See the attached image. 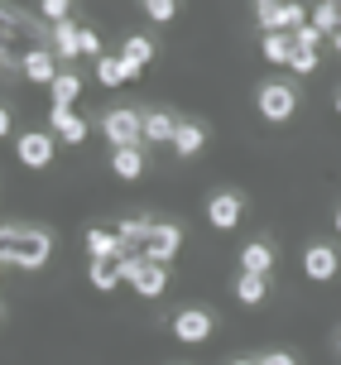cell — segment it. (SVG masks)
Returning a JSON list of instances; mask_svg holds the SVG:
<instances>
[{"mask_svg": "<svg viewBox=\"0 0 341 365\" xmlns=\"http://www.w3.org/2000/svg\"><path fill=\"white\" fill-rule=\"evenodd\" d=\"M0 255H5V264H15V269H44L49 255H54V240H49L44 226H15L10 221L0 231Z\"/></svg>", "mask_w": 341, "mask_h": 365, "instance_id": "1", "label": "cell"}, {"mask_svg": "<svg viewBox=\"0 0 341 365\" xmlns=\"http://www.w3.org/2000/svg\"><path fill=\"white\" fill-rule=\"evenodd\" d=\"M116 264H121V279H126V284L140 293V298H159V293L168 289V274H163V264H154V259L135 255V250H126V255L116 259Z\"/></svg>", "mask_w": 341, "mask_h": 365, "instance_id": "2", "label": "cell"}, {"mask_svg": "<svg viewBox=\"0 0 341 365\" xmlns=\"http://www.w3.org/2000/svg\"><path fill=\"white\" fill-rule=\"evenodd\" d=\"M255 106H260V115L270 125H284V120H293V110H298V91H293V82H260Z\"/></svg>", "mask_w": 341, "mask_h": 365, "instance_id": "3", "label": "cell"}, {"mask_svg": "<svg viewBox=\"0 0 341 365\" xmlns=\"http://www.w3.org/2000/svg\"><path fill=\"white\" fill-rule=\"evenodd\" d=\"M101 135H106L116 149L140 145V140H144V115H140V110H130V106H116V110L101 115Z\"/></svg>", "mask_w": 341, "mask_h": 365, "instance_id": "4", "label": "cell"}, {"mask_svg": "<svg viewBox=\"0 0 341 365\" xmlns=\"http://www.w3.org/2000/svg\"><path fill=\"white\" fill-rule=\"evenodd\" d=\"M255 19H260L265 34H293V29L307 24V5H298V0H274V5H260Z\"/></svg>", "mask_w": 341, "mask_h": 365, "instance_id": "5", "label": "cell"}, {"mask_svg": "<svg viewBox=\"0 0 341 365\" xmlns=\"http://www.w3.org/2000/svg\"><path fill=\"white\" fill-rule=\"evenodd\" d=\"M54 149H58V135H44V130H24L15 140V154L24 168H49L54 164Z\"/></svg>", "mask_w": 341, "mask_h": 365, "instance_id": "6", "label": "cell"}, {"mask_svg": "<svg viewBox=\"0 0 341 365\" xmlns=\"http://www.w3.org/2000/svg\"><path fill=\"white\" fill-rule=\"evenodd\" d=\"M212 331H216V312H207V308H183V312H173V336H178V341H188V346L207 341Z\"/></svg>", "mask_w": 341, "mask_h": 365, "instance_id": "7", "label": "cell"}, {"mask_svg": "<svg viewBox=\"0 0 341 365\" xmlns=\"http://www.w3.org/2000/svg\"><path fill=\"white\" fill-rule=\"evenodd\" d=\"M303 274L312 279V284H332V279L341 274V255L327 245V240H312V245L303 250Z\"/></svg>", "mask_w": 341, "mask_h": 365, "instance_id": "8", "label": "cell"}, {"mask_svg": "<svg viewBox=\"0 0 341 365\" xmlns=\"http://www.w3.org/2000/svg\"><path fill=\"white\" fill-rule=\"evenodd\" d=\"M178 245H183V226H173V221H154V231H149V240H144V259L168 264V259L178 255Z\"/></svg>", "mask_w": 341, "mask_h": 365, "instance_id": "9", "label": "cell"}, {"mask_svg": "<svg viewBox=\"0 0 341 365\" xmlns=\"http://www.w3.org/2000/svg\"><path fill=\"white\" fill-rule=\"evenodd\" d=\"M240 217H245V197H240V192H231V187L212 192V202H207V221H212L216 231H231V226H240Z\"/></svg>", "mask_w": 341, "mask_h": 365, "instance_id": "10", "label": "cell"}, {"mask_svg": "<svg viewBox=\"0 0 341 365\" xmlns=\"http://www.w3.org/2000/svg\"><path fill=\"white\" fill-rule=\"evenodd\" d=\"M19 73L29 77V82L54 87V82H58V53H54V48H29V53H24V63H19Z\"/></svg>", "mask_w": 341, "mask_h": 365, "instance_id": "11", "label": "cell"}, {"mask_svg": "<svg viewBox=\"0 0 341 365\" xmlns=\"http://www.w3.org/2000/svg\"><path fill=\"white\" fill-rule=\"evenodd\" d=\"M49 125H54V135L63 140V145H82V140H87V120H82L72 106H54L49 110Z\"/></svg>", "mask_w": 341, "mask_h": 365, "instance_id": "12", "label": "cell"}, {"mask_svg": "<svg viewBox=\"0 0 341 365\" xmlns=\"http://www.w3.org/2000/svg\"><path fill=\"white\" fill-rule=\"evenodd\" d=\"M178 125L183 120H173L168 110H144V140H149V145H173Z\"/></svg>", "mask_w": 341, "mask_h": 365, "instance_id": "13", "label": "cell"}, {"mask_svg": "<svg viewBox=\"0 0 341 365\" xmlns=\"http://www.w3.org/2000/svg\"><path fill=\"white\" fill-rule=\"evenodd\" d=\"M87 255L91 259H121V255H126V240L116 236V231L91 226V231H87Z\"/></svg>", "mask_w": 341, "mask_h": 365, "instance_id": "14", "label": "cell"}, {"mask_svg": "<svg viewBox=\"0 0 341 365\" xmlns=\"http://www.w3.org/2000/svg\"><path fill=\"white\" fill-rule=\"evenodd\" d=\"M270 269H274V245L270 240H250V245L240 250V274H260V279H265Z\"/></svg>", "mask_w": 341, "mask_h": 365, "instance_id": "15", "label": "cell"}, {"mask_svg": "<svg viewBox=\"0 0 341 365\" xmlns=\"http://www.w3.org/2000/svg\"><path fill=\"white\" fill-rule=\"evenodd\" d=\"M49 48H54L58 58H63V63H72V58H82V29H77V24H54V43H49Z\"/></svg>", "mask_w": 341, "mask_h": 365, "instance_id": "16", "label": "cell"}, {"mask_svg": "<svg viewBox=\"0 0 341 365\" xmlns=\"http://www.w3.org/2000/svg\"><path fill=\"white\" fill-rule=\"evenodd\" d=\"M121 58H126L130 82H135V77H140L144 68H149V58H154V43H149L144 34H130V38H126V48H121Z\"/></svg>", "mask_w": 341, "mask_h": 365, "instance_id": "17", "label": "cell"}, {"mask_svg": "<svg viewBox=\"0 0 341 365\" xmlns=\"http://www.w3.org/2000/svg\"><path fill=\"white\" fill-rule=\"evenodd\" d=\"M293 34H265L260 38V53H265V63H274V68H288L293 63Z\"/></svg>", "mask_w": 341, "mask_h": 365, "instance_id": "18", "label": "cell"}, {"mask_svg": "<svg viewBox=\"0 0 341 365\" xmlns=\"http://www.w3.org/2000/svg\"><path fill=\"white\" fill-rule=\"evenodd\" d=\"M111 168H116V178L135 182V178L144 173V149H140V145H130V149H116V154H111Z\"/></svg>", "mask_w": 341, "mask_h": 365, "instance_id": "19", "label": "cell"}, {"mask_svg": "<svg viewBox=\"0 0 341 365\" xmlns=\"http://www.w3.org/2000/svg\"><path fill=\"white\" fill-rule=\"evenodd\" d=\"M96 77H101V87H126L130 82V68L121 53H101L96 58Z\"/></svg>", "mask_w": 341, "mask_h": 365, "instance_id": "20", "label": "cell"}, {"mask_svg": "<svg viewBox=\"0 0 341 365\" xmlns=\"http://www.w3.org/2000/svg\"><path fill=\"white\" fill-rule=\"evenodd\" d=\"M235 298H240L245 308H260V303L270 298V279H260V274H240V279H235Z\"/></svg>", "mask_w": 341, "mask_h": 365, "instance_id": "21", "label": "cell"}, {"mask_svg": "<svg viewBox=\"0 0 341 365\" xmlns=\"http://www.w3.org/2000/svg\"><path fill=\"white\" fill-rule=\"evenodd\" d=\"M87 279H91V289H96V293H111L116 284H126V279H121V264H116V259H91Z\"/></svg>", "mask_w": 341, "mask_h": 365, "instance_id": "22", "label": "cell"}, {"mask_svg": "<svg viewBox=\"0 0 341 365\" xmlns=\"http://www.w3.org/2000/svg\"><path fill=\"white\" fill-rule=\"evenodd\" d=\"M202 145H207V130H202V125H188V120H183L178 135H173V149H178V159H193V154H202Z\"/></svg>", "mask_w": 341, "mask_h": 365, "instance_id": "23", "label": "cell"}, {"mask_svg": "<svg viewBox=\"0 0 341 365\" xmlns=\"http://www.w3.org/2000/svg\"><path fill=\"white\" fill-rule=\"evenodd\" d=\"M149 231H154V221H144V217H126L121 226H116V236L126 240V250H135V245H140V255H144V240H149Z\"/></svg>", "mask_w": 341, "mask_h": 365, "instance_id": "24", "label": "cell"}, {"mask_svg": "<svg viewBox=\"0 0 341 365\" xmlns=\"http://www.w3.org/2000/svg\"><path fill=\"white\" fill-rule=\"evenodd\" d=\"M312 24H317L327 38H337V29H341V10L332 5V0H322V5H312Z\"/></svg>", "mask_w": 341, "mask_h": 365, "instance_id": "25", "label": "cell"}, {"mask_svg": "<svg viewBox=\"0 0 341 365\" xmlns=\"http://www.w3.org/2000/svg\"><path fill=\"white\" fill-rule=\"evenodd\" d=\"M49 91H54V106H72L77 91H82V82H77V73H58V82Z\"/></svg>", "mask_w": 341, "mask_h": 365, "instance_id": "26", "label": "cell"}, {"mask_svg": "<svg viewBox=\"0 0 341 365\" xmlns=\"http://www.w3.org/2000/svg\"><path fill=\"white\" fill-rule=\"evenodd\" d=\"M39 15L49 19V24H68V15H72V0H39Z\"/></svg>", "mask_w": 341, "mask_h": 365, "instance_id": "27", "label": "cell"}, {"mask_svg": "<svg viewBox=\"0 0 341 365\" xmlns=\"http://www.w3.org/2000/svg\"><path fill=\"white\" fill-rule=\"evenodd\" d=\"M144 15L154 19V24H168V19L178 15V0H144Z\"/></svg>", "mask_w": 341, "mask_h": 365, "instance_id": "28", "label": "cell"}, {"mask_svg": "<svg viewBox=\"0 0 341 365\" xmlns=\"http://www.w3.org/2000/svg\"><path fill=\"white\" fill-rule=\"evenodd\" d=\"M298 77H307V73H317V48H293V63H288Z\"/></svg>", "mask_w": 341, "mask_h": 365, "instance_id": "29", "label": "cell"}, {"mask_svg": "<svg viewBox=\"0 0 341 365\" xmlns=\"http://www.w3.org/2000/svg\"><path fill=\"white\" fill-rule=\"evenodd\" d=\"M322 29H317V24H312V19H307L303 29H293V43H298V48H317V43H322Z\"/></svg>", "mask_w": 341, "mask_h": 365, "instance_id": "30", "label": "cell"}, {"mask_svg": "<svg viewBox=\"0 0 341 365\" xmlns=\"http://www.w3.org/2000/svg\"><path fill=\"white\" fill-rule=\"evenodd\" d=\"M255 365H298V356H288V351H265V356H255Z\"/></svg>", "mask_w": 341, "mask_h": 365, "instance_id": "31", "label": "cell"}, {"mask_svg": "<svg viewBox=\"0 0 341 365\" xmlns=\"http://www.w3.org/2000/svg\"><path fill=\"white\" fill-rule=\"evenodd\" d=\"M82 53H91V58H101V38L91 34V29H82Z\"/></svg>", "mask_w": 341, "mask_h": 365, "instance_id": "32", "label": "cell"}, {"mask_svg": "<svg viewBox=\"0 0 341 365\" xmlns=\"http://www.w3.org/2000/svg\"><path fill=\"white\" fill-rule=\"evenodd\" d=\"M332 43H337V53H341V29H337V38H332Z\"/></svg>", "mask_w": 341, "mask_h": 365, "instance_id": "33", "label": "cell"}, {"mask_svg": "<svg viewBox=\"0 0 341 365\" xmlns=\"http://www.w3.org/2000/svg\"><path fill=\"white\" fill-rule=\"evenodd\" d=\"M337 236H341V207H337Z\"/></svg>", "mask_w": 341, "mask_h": 365, "instance_id": "34", "label": "cell"}, {"mask_svg": "<svg viewBox=\"0 0 341 365\" xmlns=\"http://www.w3.org/2000/svg\"><path fill=\"white\" fill-rule=\"evenodd\" d=\"M337 356H341V327H337Z\"/></svg>", "mask_w": 341, "mask_h": 365, "instance_id": "35", "label": "cell"}, {"mask_svg": "<svg viewBox=\"0 0 341 365\" xmlns=\"http://www.w3.org/2000/svg\"><path fill=\"white\" fill-rule=\"evenodd\" d=\"M260 5H274V0H255V10H260Z\"/></svg>", "mask_w": 341, "mask_h": 365, "instance_id": "36", "label": "cell"}, {"mask_svg": "<svg viewBox=\"0 0 341 365\" xmlns=\"http://www.w3.org/2000/svg\"><path fill=\"white\" fill-rule=\"evenodd\" d=\"M231 365H255V361H231Z\"/></svg>", "mask_w": 341, "mask_h": 365, "instance_id": "37", "label": "cell"}, {"mask_svg": "<svg viewBox=\"0 0 341 365\" xmlns=\"http://www.w3.org/2000/svg\"><path fill=\"white\" fill-rule=\"evenodd\" d=\"M337 115H341V96H337Z\"/></svg>", "mask_w": 341, "mask_h": 365, "instance_id": "38", "label": "cell"}]
</instances>
